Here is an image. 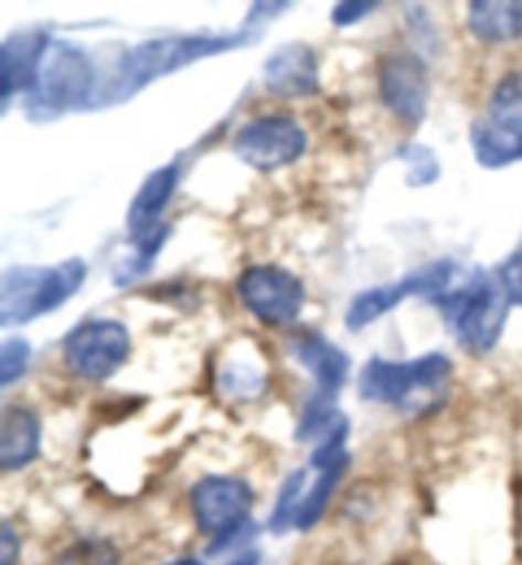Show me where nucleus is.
Segmentation results:
<instances>
[{
    "label": "nucleus",
    "mask_w": 522,
    "mask_h": 565,
    "mask_svg": "<svg viewBox=\"0 0 522 565\" xmlns=\"http://www.w3.org/2000/svg\"><path fill=\"white\" fill-rule=\"evenodd\" d=\"M255 494L247 481L235 477H206L192 489L194 520L202 533L222 537L251 522Z\"/></svg>",
    "instance_id": "obj_10"
},
{
    "label": "nucleus",
    "mask_w": 522,
    "mask_h": 565,
    "mask_svg": "<svg viewBox=\"0 0 522 565\" xmlns=\"http://www.w3.org/2000/svg\"><path fill=\"white\" fill-rule=\"evenodd\" d=\"M303 487H306V471L303 469L294 471L291 477L286 479V484L278 494L276 510H273V514H270V530L276 535H284L291 525L296 527L298 510H301V502H303V494H306Z\"/></svg>",
    "instance_id": "obj_22"
},
{
    "label": "nucleus",
    "mask_w": 522,
    "mask_h": 565,
    "mask_svg": "<svg viewBox=\"0 0 522 565\" xmlns=\"http://www.w3.org/2000/svg\"><path fill=\"white\" fill-rule=\"evenodd\" d=\"M85 280L87 263L82 257L56 265H13L0 278V327H21L62 309Z\"/></svg>",
    "instance_id": "obj_3"
},
{
    "label": "nucleus",
    "mask_w": 522,
    "mask_h": 565,
    "mask_svg": "<svg viewBox=\"0 0 522 565\" xmlns=\"http://www.w3.org/2000/svg\"><path fill=\"white\" fill-rule=\"evenodd\" d=\"M347 469H350V459L329 463V467L317 469L319 477L309 489H306L301 510H298V518H296V527L301 530V533H306V530H311V527H317V522L324 518L331 497H334L339 481H342Z\"/></svg>",
    "instance_id": "obj_19"
},
{
    "label": "nucleus",
    "mask_w": 522,
    "mask_h": 565,
    "mask_svg": "<svg viewBox=\"0 0 522 565\" xmlns=\"http://www.w3.org/2000/svg\"><path fill=\"white\" fill-rule=\"evenodd\" d=\"M255 39H258V33L253 29L227 33H171V36L148 39L120 56L118 70L95 95L89 110L126 103V99L136 97L140 89L151 87L156 79L169 77V74L187 70L194 62L210 60V56L251 46Z\"/></svg>",
    "instance_id": "obj_1"
},
{
    "label": "nucleus",
    "mask_w": 522,
    "mask_h": 565,
    "mask_svg": "<svg viewBox=\"0 0 522 565\" xmlns=\"http://www.w3.org/2000/svg\"><path fill=\"white\" fill-rule=\"evenodd\" d=\"M171 235V227L169 224H163V227L148 232L143 237H130L132 243V253L128 257H122L118 263V268H115V286L126 288L130 282H136L146 276L148 270L153 268L156 257L163 250L166 239Z\"/></svg>",
    "instance_id": "obj_20"
},
{
    "label": "nucleus",
    "mask_w": 522,
    "mask_h": 565,
    "mask_svg": "<svg viewBox=\"0 0 522 565\" xmlns=\"http://www.w3.org/2000/svg\"><path fill=\"white\" fill-rule=\"evenodd\" d=\"M166 565H204V563H199L196 558H181V561H173V563H166Z\"/></svg>",
    "instance_id": "obj_31"
},
{
    "label": "nucleus",
    "mask_w": 522,
    "mask_h": 565,
    "mask_svg": "<svg viewBox=\"0 0 522 565\" xmlns=\"http://www.w3.org/2000/svg\"><path fill=\"white\" fill-rule=\"evenodd\" d=\"M258 561H260L258 553H243V555H239V558L230 561L227 565H258Z\"/></svg>",
    "instance_id": "obj_30"
},
{
    "label": "nucleus",
    "mask_w": 522,
    "mask_h": 565,
    "mask_svg": "<svg viewBox=\"0 0 522 565\" xmlns=\"http://www.w3.org/2000/svg\"><path fill=\"white\" fill-rule=\"evenodd\" d=\"M97 95L95 64L85 49L52 39L36 79L23 95V113L31 122H52L72 110H89Z\"/></svg>",
    "instance_id": "obj_2"
},
{
    "label": "nucleus",
    "mask_w": 522,
    "mask_h": 565,
    "mask_svg": "<svg viewBox=\"0 0 522 565\" xmlns=\"http://www.w3.org/2000/svg\"><path fill=\"white\" fill-rule=\"evenodd\" d=\"M372 11H377V3H364V0H347V3H339L334 6V11H331V23L339 29H347V26H354V23H360L367 19Z\"/></svg>",
    "instance_id": "obj_27"
},
{
    "label": "nucleus",
    "mask_w": 522,
    "mask_h": 565,
    "mask_svg": "<svg viewBox=\"0 0 522 565\" xmlns=\"http://www.w3.org/2000/svg\"><path fill=\"white\" fill-rule=\"evenodd\" d=\"M434 303L464 352L477 356L490 354L500 342L512 309L497 273L482 268H477L461 288L434 298Z\"/></svg>",
    "instance_id": "obj_4"
},
{
    "label": "nucleus",
    "mask_w": 522,
    "mask_h": 565,
    "mask_svg": "<svg viewBox=\"0 0 522 565\" xmlns=\"http://www.w3.org/2000/svg\"><path fill=\"white\" fill-rule=\"evenodd\" d=\"M181 179V166L166 163L153 173H148V179L140 184L138 194L132 196L128 206V235L130 237H143L148 232L163 227V212L169 210L173 194H177Z\"/></svg>",
    "instance_id": "obj_14"
},
{
    "label": "nucleus",
    "mask_w": 522,
    "mask_h": 565,
    "mask_svg": "<svg viewBox=\"0 0 522 565\" xmlns=\"http://www.w3.org/2000/svg\"><path fill=\"white\" fill-rule=\"evenodd\" d=\"M237 296L255 319L268 327H288L306 306L301 278L280 265H251L239 273Z\"/></svg>",
    "instance_id": "obj_9"
},
{
    "label": "nucleus",
    "mask_w": 522,
    "mask_h": 565,
    "mask_svg": "<svg viewBox=\"0 0 522 565\" xmlns=\"http://www.w3.org/2000/svg\"><path fill=\"white\" fill-rule=\"evenodd\" d=\"M454 273H457V263L449 260V257H441V260H434L411 270L408 276H403L397 282H391V286L362 290V294L352 298L350 309L344 313L347 329H367L375 321L383 319L385 313L395 311L403 301H408V298H438L446 294V288H449V282L454 280Z\"/></svg>",
    "instance_id": "obj_7"
},
{
    "label": "nucleus",
    "mask_w": 522,
    "mask_h": 565,
    "mask_svg": "<svg viewBox=\"0 0 522 565\" xmlns=\"http://www.w3.org/2000/svg\"><path fill=\"white\" fill-rule=\"evenodd\" d=\"M430 77L424 56L397 52L380 66V97L397 120L420 126L428 115Z\"/></svg>",
    "instance_id": "obj_11"
},
{
    "label": "nucleus",
    "mask_w": 522,
    "mask_h": 565,
    "mask_svg": "<svg viewBox=\"0 0 522 565\" xmlns=\"http://www.w3.org/2000/svg\"><path fill=\"white\" fill-rule=\"evenodd\" d=\"M130 347V331L122 321L87 319L64 337L62 354L74 377L105 382L128 362Z\"/></svg>",
    "instance_id": "obj_6"
},
{
    "label": "nucleus",
    "mask_w": 522,
    "mask_h": 565,
    "mask_svg": "<svg viewBox=\"0 0 522 565\" xmlns=\"http://www.w3.org/2000/svg\"><path fill=\"white\" fill-rule=\"evenodd\" d=\"M397 158L408 163V179H405V184L411 189L430 186L436 184L438 177H441V163H438L434 148L420 146V143H408L397 151Z\"/></svg>",
    "instance_id": "obj_23"
},
{
    "label": "nucleus",
    "mask_w": 522,
    "mask_h": 565,
    "mask_svg": "<svg viewBox=\"0 0 522 565\" xmlns=\"http://www.w3.org/2000/svg\"><path fill=\"white\" fill-rule=\"evenodd\" d=\"M309 148V136L291 115H263L237 130L232 153L251 169L270 173L296 163Z\"/></svg>",
    "instance_id": "obj_8"
},
{
    "label": "nucleus",
    "mask_w": 522,
    "mask_h": 565,
    "mask_svg": "<svg viewBox=\"0 0 522 565\" xmlns=\"http://www.w3.org/2000/svg\"><path fill=\"white\" fill-rule=\"evenodd\" d=\"M54 565H122L118 547L107 540H79L56 555Z\"/></svg>",
    "instance_id": "obj_24"
},
{
    "label": "nucleus",
    "mask_w": 522,
    "mask_h": 565,
    "mask_svg": "<svg viewBox=\"0 0 522 565\" xmlns=\"http://www.w3.org/2000/svg\"><path fill=\"white\" fill-rule=\"evenodd\" d=\"M263 85L280 99L317 95L321 89L317 52L301 41L276 49L263 64Z\"/></svg>",
    "instance_id": "obj_12"
},
{
    "label": "nucleus",
    "mask_w": 522,
    "mask_h": 565,
    "mask_svg": "<svg viewBox=\"0 0 522 565\" xmlns=\"http://www.w3.org/2000/svg\"><path fill=\"white\" fill-rule=\"evenodd\" d=\"M454 372L446 354L430 352L411 362H393L372 356L360 372V395L364 401L408 408L420 393H441Z\"/></svg>",
    "instance_id": "obj_5"
},
{
    "label": "nucleus",
    "mask_w": 522,
    "mask_h": 565,
    "mask_svg": "<svg viewBox=\"0 0 522 565\" xmlns=\"http://www.w3.org/2000/svg\"><path fill=\"white\" fill-rule=\"evenodd\" d=\"M512 306H522V247L494 270Z\"/></svg>",
    "instance_id": "obj_26"
},
{
    "label": "nucleus",
    "mask_w": 522,
    "mask_h": 565,
    "mask_svg": "<svg viewBox=\"0 0 522 565\" xmlns=\"http://www.w3.org/2000/svg\"><path fill=\"white\" fill-rule=\"evenodd\" d=\"M291 354L317 382V395L337 401L339 390L347 385V377H350V356H347V352L324 337L303 334L294 339Z\"/></svg>",
    "instance_id": "obj_15"
},
{
    "label": "nucleus",
    "mask_w": 522,
    "mask_h": 565,
    "mask_svg": "<svg viewBox=\"0 0 522 565\" xmlns=\"http://www.w3.org/2000/svg\"><path fill=\"white\" fill-rule=\"evenodd\" d=\"M469 143L482 169L497 171L522 161V132L497 128L490 120L471 122Z\"/></svg>",
    "instance_id": "obj_18"
},
{
    "label": "nucleus",
    "mask_w": 522,
    "mask_h": 565,
    "mask_svg": "<svg viewBox=\"0 0 522 565\" xmlns=\"http://www.w3.org/2000/svg\"><path fill=\"white\" fill-rule=\"evenodd\" d=\"M31 364V344L23 337H8L0 347V387L8 390L26 377Z\"/></svg>",
    "instance_id": "obj_25"
},
{
    "label": "nucleus",
    "mask_w": 522,
    "mask_h": 565,
    "mask_svg": "<svg viewBox=\"0 0 522 565\" xmlns=\"http://www.w3.org/2000/svg\"><path fill=\"white\" fill-rule=\"evenodd\" d=\"M21 553V537L15 533L11 522H3L0 527V565H15Z\"/></svg>",
    "instance_id": "obj_28"
},
{
    "label": "nucleus",
    "mask_w": 522,
    "mask_h": 565,
    "mask_svg": "<svg viewBox=\"0 0 522 565\" xmlns=\"http://www.w3.org/2000/svg\"><path fill=\"white\" fill-rule=\"evenodd\" d=\"M41 451V423L23 405H8L0 415V469L19 471Z\"/></svg>",
    "instance_id": "obj_16"
},
{
    "label": "nucleus",
    "mask_w": 522,
    "mask_h": 565,
    "mask_svg": "<svg viewBox=\"0 0 522 565\" xmlns=\"http://www.w3.org/2000/svg\"><path fill=\"white\" fill-rule=\"evenodd\" d=\"M288 8H291V3H255L253 8H251V15H247V29L253 26V23H258V21H270V19H278L280 13L284 11H288Z\"/></svg>",
    "instance_id": "obj_29"
},
{
    "label": "nucleus",
    "mask_w": 522,
    "mask_h": 565,
    "mask_svg": "<svg viewBox=\"0 0 522 565\" xmlns=\"http://www.w3.org/2000/svg\"><path fill=\"white\" fill-rule=\"evenodd\" d=\"M467 26L484 44L522 39V0H475L467 8Z\"/></svg>",
    "instance_id": "obj_17"
},
{
    "label": "nucleus",
    "mask_w": 522,
    "mask_h": 565,
    "mask_svg": "<svg viewBox=\"0 0 522 565\" xmlns=\"http://www.w3.org/2000/svg\"><path fill=\"white\" fill-rule=\"evenodd\" d=\"M487 120L494 122L497 128L522 132V72H510L494 87Z\"/></svg>",
    "instance_id": "obj_21"
},
{
    "label": "nucleus",
    "mask_w": 522,
    "mask_h": 565,
    "mask_svg": "<svg viewBox=\"0 0 522 565\" xmlns=\"http://www.w3.org/2000/svg\"><path fill=\"white\" fill-rule=\"evenodd\" d=\"M49 44H52V33L46 31H19L3 41V46H0L3 113H8L15 95H26L31 89Z\"/></svg>",
    "instance_id": "obj_13"
}]
</instances>
